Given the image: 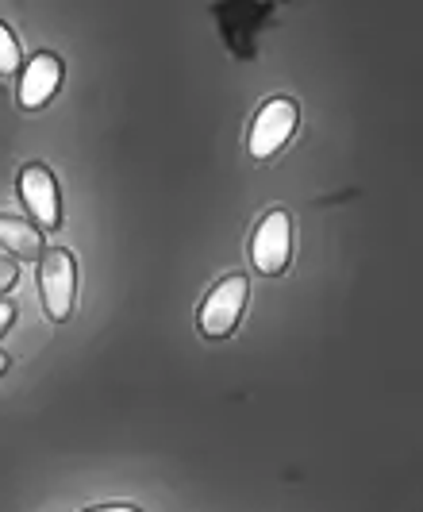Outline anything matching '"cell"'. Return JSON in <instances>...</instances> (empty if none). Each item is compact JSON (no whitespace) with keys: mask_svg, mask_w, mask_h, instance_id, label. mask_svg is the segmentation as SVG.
<instances>
[{"mask_svg":"<svg viewBox=\"0 0 423 512\" xmlns=\"http://www.w3.org/2000/svg\"><path fill=\"white\" fill-rule=\"evenodd\" d=\"M39 289H43V305H47L50 320L66 324L77 297V266L66 247L43 251V258H39Z\"/></svg>","mask_w":423,"mask_h":512,"instance_id":"cell-1","label":"cell"},{"mask_svg":"<svg viewBox=\"0 0 423 512\" xmlns=\"http://www.w3.org/2000/svg\"><path fill=\"white\" fill-rule=\"evenodd\" d=\"M297 124H300L297 101H289V97H274V101H266L262 104V112L254 116V124H250V135H247L250 158H254V162L274 158V154L293 139Z\"/></svg>","mask_w":423,"mask_h":512,"instance_id":"cell-2","label":"cell"},{"mask_svg":"<svg viewBox=\"0 0 423 512\" xmlns=\"http://www.w3.org/2000/svg\"><path fill=\"white\" fill-rule=\"evenodd\" d=\"M250 258L258 266V274L277 278L289 270V258H293V220L285 208H274L262 216V224L254 228L250 239Z\"/></svg>","mask_w":423,"mask_h":512,"instance_id":"cell-3","label":"cell"},{"mask_svg":"<svg viewBox=\"0 0 423 512\" xmlns=\"http://www.w3.org/2000/svg\"><path fill=\"white\" fill-rule=\"evenodd\" d=\"M247 297H250L247 278L243 274H227L224 282L204 297V305H200V332L208 335V339H227V335L239 328V316L247 308Z\"/></svg>","mask_w":423,"mask_h":512,"instance_id":"cell-4","label":"cell"},{"mask_svg":"<svg viewBox=\"0 0 423 512\" xmlns=\"http://www.w3.org/2000/svg\"><path fill=\"white\" fill-rule=\"evenodd\" d=\"M20 201H24L27 216L35 220L39 231H58L62 228V201H58V181L47 166L31 162L20 170Z\"/></svg>","mask_w":423,"mask_h":512,"instance_id":"cell-5","label":"cell"},{"mask_svg":"<svg viewBox=\"0 0 423 512\" xmlns=\"http://www.w3.org/2000/svg\"><path fill=\"white\" fill-rule=\"evenodd\" d=\"M58 85H62V62L54 54H35L20 70V104L27 112L43 108L58 93Z\"/></svg>","mask_w":423,"mask_h":512,"instance_id":"cell-6","label":"cell"},{"mask_svg":"<svg viewBox=\"0 0 423 512\" xmlns=\"http://www.w3.org/2000/svg\"><path fill=\"white\" fill-rule=\"evenodd\" d=\"M0 247L12 251L16 258H43V235H39V228H31L27 220L0 216Z\"/></svg>","mask_w":423,"mask_h":512,"instance_id":"cell-7","label":"cell"},{"mask_svg":"<svg viewBox=\"0 0 423 512\" xmlns=\"http://www.w3.org/2000/svg\"><path fill=\"white\" fill-rule=\"evenodd\" d=\"M20 70H24V51H20L16 35L0 24V74L8 77V74H20Z\"/></svg>","mask_w":423,"mask_h":512,"instance_id":"cell-8","label":"cell"},{"mask_svg":"<svg viewBox=\"0 0 423 512\" xmlns=\"http://www.w3.org/2000/svg\"><path fill=\"white\" fill-rule=\"evenodd\" d=\"M16 278H20V270H16V262L12 258H0V297L16 285Z\"/></svg>","mask_w":423,"mask_h":512,"instance_id":"cell-9","label":"cell"},{"mask_svg":"<svg viewBox=\"0 0 423 512\" xmlns=\"http://www.w3.org/2000/svg\"><path fill=\"white\" fill-rule=\"evenodd\" d=\"M12 320H16V305L12 301H0V335L12 328Z\"/></svg>","mask_w":423,"mask_h":512,"instance_id":"cell-10","label":"cell"},{"mask_svg":"<svg viewBox=\"0 0 423 512\" xmlns=\"http://www.w3.org/2000/svg\"><path fill=\"white\" fill-rule=\"evenodd\" d=\"M89 512H139L135 505H100V509H89Z\"/></svg>","mask_w":423,"mask_h":512,"instance_id":"cell-11","label":"cell"},{"mask_svg":"<svg viewBox=\"0 0 423 512\" xmlns=\"http://www.w3.org/2000/svg\"><path fill=\"white\" fill-rule=\"evenodd\" d=\"M4 370H8V355H0V374H4Z\"/></svg>","mask_w":423,"mask_h":512,"instance_id":"cell-12","label":"cell"}]
</instances>
